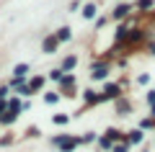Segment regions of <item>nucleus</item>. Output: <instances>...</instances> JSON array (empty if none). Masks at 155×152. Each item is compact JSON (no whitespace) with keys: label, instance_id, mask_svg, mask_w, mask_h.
<instances>
[{"label":"nucleus","instance_id":"obj_6","mask_svg":"<svg viewBox=\"0 0 155 152\" xmlns=\"http://www.w3.org/2000/svg\"><path fill=\"white\" fill-rule=\"evenodd\" d=\"M57 39H60V41H67V39H70V28H60Z\"/></svg>","mask_w":155,"mask_h":152},{"label":"nucleus","instance_id":"obj_12","mask_svg":"<svg viewBox=\"0 0 155 152\" xmlns=\"http://www.w3.org/2000/svg\"><path fill=\"white\" fill-rule=\"evenodd\" d=\"M65 121H67V114H57L54 116V124H65Z\"/></svg>","mask_w":155,"mask_h":152},{"label":"nucleus","instance_id":"obj_11","mask_svg":"<svg viewBox=\"0 0 155 152\" xmlns=\"http://www.w3.org/2000/svg\"><path fill=\"white\" fill-rule=\"evenodd\" d=\"M127 11H129L127 5H119V8H116V11H114V16H116V18H122V16H124V13H127Z\"/></svg>","mask_w":155,"mask_h":152},{"label":"nucleus","instance_id":"obj_4","mask_svg":"<svg viewBox=\"0 0 155 152\" xmlns=\"http://www.w3.org/2000/svg\"><path fill=\"white\" fill-rule=\"evenodd\" d=\"M91 75H93L96 80H101V77H106V67H96V70H91Z\"/></svg>","mask_w":155,"mask_h":152},{"label":"nucleus","instance_id":"obj_1","mask_svg":"<svg viewBox=\"0 0 155 152\" xmlns=\"http://www.w3.org/2000/svg\"><path fill=\"white\" fill-rule=\"evenodd\" d=\"M26 72H28V65H16V70H13V75H16L18 80H21V77L26 75Z\"/></svg>","mask_w":155,"mask_h":152},{"label":"nucleus","instance_id":"obj_8","mask_svg":"<svg viewBox=\"0 0 155 152\" xmlns=\"http://www.w3.org/2000/svg\"><path fill=\"white\" fill-rule=\"evenodd\" d=\"M41 82H44L41 77H34V80H31V88H28V90H39V88H41Z\"/></svg>","mask_w":155,"mask_h":152},{"label":"nucleus","instance_id":"obj_7","mask_svg":"<svg viewBox=\"0 0 155 152\" xmlns=\"http://www.w3.org/2000/svg\"><path fill=\"white\" fill-rule=\"evenodd\" d=\"M83 16H85V18H93V16H96V5H85Z\"/></svg>","mask_w":155,"mask_h":152},{"label":"nucleus","instance_id":"obj_5","mask_svg":"<svg viewBox=\"0 0 155 152\" xmlns=\"http://www.w3.org/2000/svg\"><path fill=\"white\" fill-rule=\"evenodd\" d=\"M129 142H132V144H140V142H142V131H132V134H129Z\"/></svg>","mask_w":155,"mask_h":152},{"label":"nucleus","instance_id":"obj_10","mask_svg":"<svg viewBox=\"0 0 155 152\" xmlns=\"http://www.w3.org/2000/svg\"><path fill=\"white\" fill-rule=\"evenodd\" d=\"M57 98H60L57 93H47V95H44V101H47V103H57Z\"/></svg>","mask_w":155,"mask_h":152},{"label":"nucleus","instance_id":"obj_15","mask_svg":"<svg viewBox=\"0 0 155 152\" xmlns=\"http://www.w3.org/2000/svg\"><path fill=\"white\" fill-rule=\"evenodd\" d=\"M116 152H127V147H124V144H122V147H116Z\"/></svg>","mask_w":155,"mask_h":152},{"label":"nucleus","instance_id":"obj_9","mask_svg":"<svg viewBox=\"0 0 155 152\" xmlns=\"http://www.w3.org/2000/svg\"><path fill=\"white\" fill-rule=\"evenodd\" d=\"M75 65H78V60H75V57H67V60H65V70H72Z\"/></svg>","mask_w":155,"mask_h":152},{"label":"nucleus","instance_id":"obj_2","mask_svg":"<svg viewBox=\"0 0 155 152\" xmlns=\"http://www.w3.org/2000/svg\"><path fill=\"white\" fill-rule=\"evenodd\" d=\"M54 47H57V39H52V36H49V39H44V52H47V54H49Z\"/></svg>","mask_w":155,"mask_h":152},{"label":"nucleus","instance_id":"obj_13","mask_svg":"<svg viewBox=\"0 0 155 152\" xmlns=\"http://www.w3.org/2000/svg\"><path fill=\"white\" fill-rule=\"evenodd\" d=\"M49 77H52V80H62V70H54V72H49Z\"/></svg>","mask_w":155,"mask_h":152},{"label":"nucleus","instance_id":"obj_3","mask_svg":"<svg viewBox=\"0 0 155 152\" xmlns=\"http://www.w3.org/2000/svg\"><path fill=\"white\" fill-rule=\"evenodd\" d=\"M104 95H106V98H116V95H119V88H116V85H106V93H104Z\"/></svg>","mask_w":155,"mask_h":152},{"label":"nucleus","instance_id":"obj_14","mask_svg":"<svg viewBox=\"0 0 155 152\" xmlns=\"http://www.w3.org/2000/svg\"><path fill=\"white\" fill-rule=\"evenodd\" d=\"M150 3L153 0H140V8H150Z\"/></svg>","mask_w":155,"mask_h":152}]
</instances>
